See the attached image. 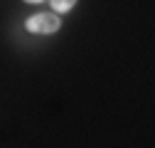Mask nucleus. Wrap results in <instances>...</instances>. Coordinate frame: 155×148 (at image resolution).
I'll use <instances>...</instances> for the list:
<instances>
[{
    "label": "nucleus",
    "instance_id": "obj_1",
    "mask_svg": "<svg viewBox=\"0 0 155 148\" xmlns=\"http://www.w3.org/2000/svg\"><path fill=\"white\" fill-rule=\"evenodd\" d=\"M59 17L52 15V12H42V15H35L27 20V30L30 32H57L59 30Z\"/></svg>",
    "mask_w": 155,
    "mask_h": 148
},
{
    "label": "nucleus",
    "instance_id": "obj_2",
    "mask_svg": "<svg viewBox=\"0 0 155 148\" xmlns=\"http://www.w3.org/2000/svg\"><path fill=\"white\" fill-rule=\"evenodd\" d=\"M74 3H76V0H52L54 10H59V12H67V10H69Z\"/></svg>",
    "mask_w": 155,
    "mask_h": 148
},
{
    "label": "nucleus",
    "instance_id": "obj_3",
    "mask_svg": "<svg viewBox=\"0 0 155 148\" xmlns=\"http://www.w3.org/2000/svg\"><path fill=\"white\" fill-rule=\"evenodd\" d=\"M27 3H42V0H27Z\"/></svg>",
    "mask_w": 155,
    "mask_h": 148
}]
</instances>
